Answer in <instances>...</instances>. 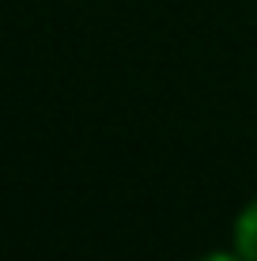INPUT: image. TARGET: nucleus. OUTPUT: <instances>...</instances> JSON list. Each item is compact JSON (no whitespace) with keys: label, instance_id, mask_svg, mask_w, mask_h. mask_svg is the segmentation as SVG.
<instances>
[{"label":"nucleus","instance_id":"1","mask_svg":"<svg viewBox=\"0 0 257 261\" xmlns=\"http://www.w3.org/2000/svg\"><path fill=\"white\" fill-rule=\"evenodd\" d=\"M231 246H235L246 261H257V201H250L242 212L235 216V227H231Z\"/></svg>","mask_w":257,"mask_h":261},{"label":"nucleus","instance_id":"2","mask_svg":"<svg viewBox=\"0 0 257 261\" xmlns=\"http://www.w3.org/2000/svg\"><path fill=\"white\" fill-rule=\"evenodd\" d=\"M197 261H246L238 250H216V254H205V257H197Z\"/></svg>","mask_w":257,"mask_h":261}]
</instances>
